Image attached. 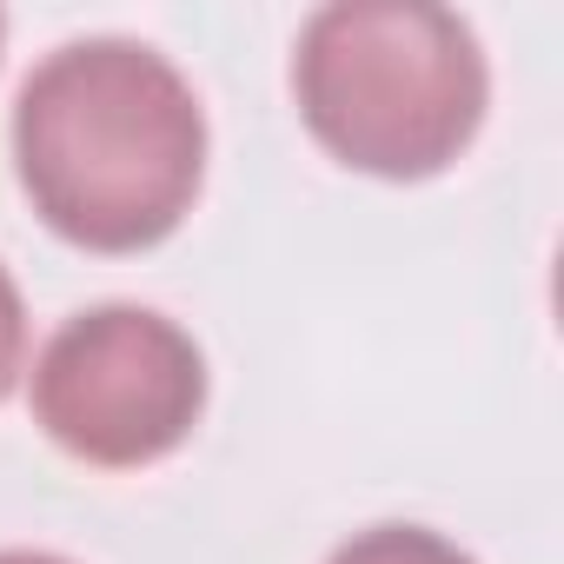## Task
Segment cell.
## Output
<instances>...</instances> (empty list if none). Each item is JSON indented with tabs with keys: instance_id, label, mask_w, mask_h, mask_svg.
<instances>
[{
	"instance_id": "3",
	"label": "cell",
	"mask_w": 564,
	"mask_h": 564,
	"mask_svg": "<svg viewBox=\"0 0 564 564\" xmlns=\"http://www.w3.org/2000/svg\"><path fill=\"white\" fill-rule=\"evenodd\" d=\"M206 359L186 326L147 306L74 313L34 359V425L80 465L140 471L193 438Z\"/></svg>"
},
{
	"instance_id": "1",
	"label": "cell",
	"mask_w": 564,
	"mask_h": 564,
	"mask_svg": "<svg viewBox=\"0 0 564 564\" xmlns=\"http://www.w3.org/2000/svg\"><path fill=\"white\" fill-rule=\"evenodd\" d=\"M14 166L34 213L87 252L160 246L199 193L206 113L140 41H67L14 100Z\"/></svg>"
},
{
	"instance_id": "4",
	"label": "cell",
	"mask_w": 564,
	"mask_h": 564,
	"mask_svg": "<svg viewBox=\"0 0 564 564\" xmlns=\"http://www.w3.org/2000/svg\"><path fill=\"white\" fill-rule=\"evenodd\" d=\"M326 564H478V557L425 524H372V531L346 538Z\"/></svg>"
},
{
	"instance_id": "2",
	"label": "cell",
	"mask_w": 564,
	"mask_h": 564,
	"mask_svg": "<svg viewBox=\"0 0 564 564\" xmlns=\"http://www.w3.org/2000/svg\"><path fill=\"white\" fill-rule=\"evenodd\" d=\"M293 94L313 140L372 180H432L485 127L478 34L432 0H339L300 28Z\"/></svg>"
},
{
	"instance_id": "5",
	"label": "cell",
	"mask_w": 564,
	"mask_h": 564,
	"mask_svg": "<svg viewBox=\"0 0 564 564\" xmlns=\"http://www.w3.org/2000/svg\"><path fill=\"white\" fill-rule=\"evenodd\" d=\"M21 352H28V313H21V293H14L8 265H0V399H8L14 379H21Z\"/></svg>"
},
{
	"instance_id": "7",
	"label": "cell",
	"mask_w": 564,
	"mask_h": 564,
	"mask_svg": "<svg viewBox=\"0 0 564 564\" xmlns=\"http://www.w3.org/2000/svg\"><path fill=\"white\" fill-rule=\"evenodd\" d=\"M0 34H8V14H0Z\"/></svg>"
},
{
	"instance_id": "6",
	"label": "cell",
	"mask_w": 564,
	"mask_h": 564,
	"mask_svg": "<svg viewBox=\"0 0 564 564\" xmlns=\"http://www.w3.org/2000/svg\"><path fill=\"white\" fill-rule=\"evenodd\" d=\"M0 564H67V557H54V551H0Z\"/></svg>"
}]
</instances>
